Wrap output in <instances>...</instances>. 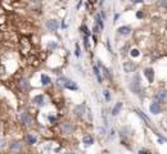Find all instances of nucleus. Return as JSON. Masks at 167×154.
Here are the masks:
<instances>
[{"mask_svg":"<svg viewBox=\"0 0 167 154\" xmlns=\"http://www.w3.org/2000/svg\"><path fill=\"white\" fill-rule=\"evenodd\" d=\"M19 121H21V123H23L25 126H30L32 123V117L30 113H27V112H21Z\"/></svg>","mask_w":167,"mask_h":154,"instance_id":"2","label":"nucleus"},{"mask_svg":"<svg viewBox=\"0 0 167 154\" xmlns=\"http://www.w3.org/2000/svg\"><path fill=\"white\" fill-rule=\"evenodd\" d=\"M73 113H75V116H77V117H82V116L86 113V105L85 104H77L73 108Z\"/></svg>","mask_w":167,"mask_h":154,"instance_id":"8","label":"nucleus"},{"mask_svg":"<svg viewBox=\"0 0 167 154\" xmlns=\"http://www.w3.org/2000/svg\"><path fill=\"white\" fill-rule=\"evenodd\" d=\"M57 82H58V85L63 86L64 89H67V90L76 91L77 89H79V85H77L76 82L72 81V80H70V78H67V77H64V76L58 77V78H57Z\"/></svg>","mask_w":167,"mask_h":154,"instance_id":"1","label":"nucleus"},{"mask_svg":"<svg viewBox=\"0 0 167 154\" xmlns=\"http://www.w3.org/2000/svg\"><path fill=\"white\" fill-rule=\"evenodd\" d=\"M80 54H81V53H80V46H79V44H76V48H75V55H76V57H80Z\"/></svg>","mask_w":167,"mask_h":154,"instance_id":"28","label":"nucleus"},{"mask_svg":"<svg viewBox=\"0 0 167 154\" xmlns=\"http://www.w3.org/2000/svg\"><path fill=\"white\" fill-rule=\"evenodd\" d=\"M32 102H34V104H36L37 107H43L44 104H45V96H44L43 94L35 95L34 99H32Z\"/></svg>","mask_w":167,"mask_h":154,"instance_id":"11","label":"nucleus"},{"mask_svg":"<svg viewBox=\"0 0 167 154\" xmlns=\"http://www.w3.org/2000/svg\"><path fill=\"white\" fill-rule=\"evenodd\" d=\"M55 121H57V117H54V116H49V122L54 123Z\"/></svg>","mask_w":167,"mask_h":154,"instance_id":"32","label":"nucleus"},{"mask_svg":"<svg viewBox=\"0 0 167 154\" xmlns=\"http://www.w3.org/2000/svg\"><path fill=\"white\" fill-rule=\"evenodd\" d=\"M117 34L121 35V36H129L131 34V27L127 25H124V26H120L117 28Z\"/></svg>","mask_w":167,"mask_h":154,"instance_id":"10","label":"nucleus"},{"mask_svg":"<svg viewBox=\"0 0 167 154\" xmlns=\"http://www.w3.org/2000/svg\"><path fill=\"white\" fill-rule=\"evenodd\" d=\"M122 67H124V72H126V73H131V72H134V71L136 69V64L134 63L132 60H126V62H124Z\"/></svg>","mask_w":167,"mask_h":154,"instance_id":"5","label":"nucleus"},{"mask_svg":"<svg viewBox=\"0 0 167 154\" xmlns=\"http://www.w3.org/2000/svg\"><path fill=\"white\" fill-rule=\"evenodd\" d=\"M18 86H19V89H21L22 91H27L28 89H30V82H28V80H27V78L21 80V81L18 82Z\"/></svg>","mask_w":167,"mask_h":154,"instance_id":"15","label":"nucleus"},{"mask_svg":"<svg viewBox=\"0 0 167 154\" xmlns=\"http://www.w3.org/2000/svg\"><path fill=\"white\" fill-rule=\"evenodd\" d=\"M130 57H131V58H138V57H140V50L136 49V48L131 49V50H130Z\"/></svg>","mask_w":167,"mask_h":154,"instance_id":"21","label":"nucleus"},{"mask_svg":"<svg viewBox=\"0 0 167 154\" xmlns=\"http://www.w3.org/2000/svg\"><path fill=\"white\" fill-rule=\"evenodd\" d=\"M103 96H104V99H106L107 102H109V100H111V93H109V90L104 89V90H103Z\"/></svg>","mask_w":167,"mask_h":154,"instance_id":"23","label":"nucleus"},{"mask_svg":"<svg viewBox=\"0 0 167 154\" xmlns=\"http://www.w3.org/2000/svg\"><path fill=\"white\" fill-rule=\"evenodd\" d=\"M118 19H120V13H116L115 17H113V23H116Z\"/></svg>","mask_w":167,"mask_h":154,"instance_id":"31","label":"nucleus"},{"mask_svg":"<svg viewBox=\"0 0 167 154\" xmlns=\"http://www.w3.org/2000/svg\"><path fill=\"white\" fill-rule=\"evenodd\" d=\"M149 111H150L152 114H159L162 112V107H161V103H158L154 100L153 103H150L149 105Z\"/></svg>","mask_w":167,"mask_h":154,"instance_id":"7","label":"nucleus"},{"mask_svg":"<svg viewBox=\"0 0 167 154\" xmlns=\"http://www.w3.org/2000/svg\"><path fill=\"white\" fill-rule=\"evenodd\" d=\"M139 154H150V153H148V152H144V150H141Z\"/></svg>","mask_w":167,"mask_h":154,"instance_id":"33","label":"nucleus"},{"mask_svg":"<svg viewBox=\"0 0 167 154\" xmlns=\"http://www.w3.org/2000/svg\"><path fill=\"white\" fill-rule=\"evenodd\" d=\"M136 113H138L139 116H140V117H141L143 118V120H144L145 121V122H147L148 123V125H149V123H150V120H149V118L147 117V116H145L144 113H143V112L141 111H140V109H136Z\"/></svg>","mask_w":167,"mask_h":154,"instance_id":"22","label":"nucleus"},{"mask_svg":"<svg viewBox=\"0 0 167 154\" xmlns=\"http://www.w3.org/2000/svg\"><path fill=\"white\" fill-rule=\"evenodd\" d=\"M157 5H158V7H161V8H166L167 7V0H158Z\"/></svg>","mask_w":167,"mask_h":154,"instance_id":"24","label":"nucleus"},{"mask_svg":"<svg viewBox=\"0 0 167 154\" xmlns=\"http://www.w3.org/2000/svg\"><path fill=\"white\" fill-rule=\"evenodd\" d=\"M5 145H7V141H5L4 139H0V149L5 148Z\"/></svg>","mask_w":167,"mask_h":154,"instance_id":"29","label":"nucleus"},{"mask_svg":"<svg viewBox=\"0 0 167 154\" xmlns=\"http://www.w3.org/2000/svg\"><path fill=\"white\" fill-rule=\"evenodd\" d=\"M45 26H46V28L49 30V31L55 32V31H58V28H59V22L57 19H48Z\"/></svg>","mask_w":167,"mask_h":154,"instance_id":"4","label":"nucleus"},{"mask_svg":"<svg viewBox=\"0 0 167 154\" xmlns=\"http://www.w3.org/2000/svg\"><path fill=\"white\" fill-rule=\"evenodd\" d=\"M94 19H95V23H97V25L100 27V30H104V19L102 18V16H100L99 12H98V13H95Z\"/></svg>","mask_w":167,"mask_h":154,"instance_id":"13","label":"nucleus"},{"mask_svg":"<svg viewBox=\"0 0 167 154\" xmlns=\"http://www.w3.org/2000/svg\"><path fill=\"white\" fill-rule=\"evenodd\" d=\"M153 98L158 103H166L167 102V91L166 90H158L153 95Z\"/></svg>","mask_w":167,"mask_h":154,"instance_id":"3","label":"nucleus"},{"mask_svg":"<svg viewBox=\"0 0 167 154\" xmlns=\"http://www.w3.org/2000/svg\"><path fill=\"white\" fill-rule=\"evenodd\" d=\"M93 71H94L95 77L98 78V82H99V84H103V77H102V72H100V67L99 66H94Z\"/></svg>","mask_w":167,"mask_h":154,"instance_id":"14","label":"nucleus"},{"mask_svg":"<svg viewBox=\"0 0 167 154\" xmlns=\"http://www.w3.org/2000/svg\"><path fill=\"white\" fill-rule=\"evenodd\" d=\"M80 30H81V32L84 34V36H88V37H90L91 36V32H90V30L88 28V26L84 23V25H81V27H80Z\"/></svg>","mask_w":167,"mask_h":154,"instance_id":"19","label":"nucleus"},{"mask_svg":"<svg viewBox=\"0 0 167 154\" xmlns=\"http://www.w3.org/2000/svg\"><path fill=\"white\" fill-rule=\"evenodd\" d=\"M26 140H27V143H28V144L34 145V144H36L37 139H36V136H35L34 134H28L27 136H26Z\"/></svg>","mask_w":167,"mask_h":154,"instance_id":"20","label":"nucleus"},{"mask_svg":"<svg viewBox=\"0 0 167 154\" xmlns=\"http://www.w3.org/2000/svg\"><path fill=\"white\" fill-rule=\"evenodd\" d=\"M135 16H136V18H138V19H141L143 17H144V13H143V10H136Z\"/></svg>","mask_w":167,"mask_h":154,"instance_id":"27","label":"nucleus"},{"mask_svg":"<svg viewBox=\"0 0 167 154\" xmlns=\"http://www.w3.org/2000/svg\"><path fill=\"white\" fill-rule=\"evenodd\" d=\"M61 131H62V134H66V135L72 134V131H73V125H72L71 122H63V123H61Z\"/></svg>","mask_w":167,"mask_h":154,"instance_id":"6","label":"nucleus"},{"mask_svg":"<svg viewBox=\"0 0 167 154\" xmlns=\"http://www.w3.org/2000/svg\"><path fill=\"white\" fill-rule=\"evenodd\" d=\"M40 80H41V85H43V86H48V85L52 84V78L48 75H45V73H41Z\"/></svg>","mask_w":167,"mask_h":154,"instance_id":"16","label":"nucleus"},{"mask_svg":"<svg viewBox=\"0 0 167 154\" xmlns=\"http://www.w3.org/2000/svg\"><path fill=\"white\" fill-rule=\"evenodd\" d=\"M122 107H124V104H122V102H117L115 104V107L112 108V116L113 117H116V116H118L120 114V112H121V109H122Z\"/></svg>","mask_w":167,"mask_h":154,"instance_id":"12","label":"nucleus"},{"mask_svg":"<svg viewBox=\"0 0 167 154\" xmlns=\"http://www.w3.org/2000/svg\"><path fill=\"white\" fill-rule=\"evenodd\" d=\"M100 31H102V30H100V27L97 25V23H95V25H94V27H93V34H94V35L100 34Z\"/></svg>","mask_w":167,"mask_h":154,"instance_id":"25","label":"nucleus"},{"mask_svg":"<svg viewBox=\"0 0 167 154\" xmlns=\"http://www.w3.org/2000/svg\"><path fill=\"white\" fill-rule=\"evenodd\" d=\"M10 150L13 153H19L21 150H22V144H21L19 141H16V143H13L10 145Z\"/></svg>","mask_w":167,"mask_h":154,"instance_id":"17","label":"nucleus"},{"mask_svg":"<svg viewBox=\"0 0 167 154\" xmlns=\"http://www.w3.org/2000/svg\"><path fill=\"white\" fill-rule=\"evenodd\" d=\"M91 5H93V4H91L89 0H86V1H85V9L88 10V12H90L91 10Z\"/></svg>","mask_w":167,"mask_h":154,"instance_id":"26","label":"nucleus"},{"mask_svg":"<svg viewBox=\"0 0 167 154\" xmlns=\"http://www.w3.org/2000/svg\"><path fill=\"white\" fill-rule=\"evenodd\" d=\"M82 141H84V144L88 145V146H90V145H93V144H94V139H93V136H91V135H86V136H84Z\"/></svg>","mask_w":167,"mask_h":154,"instance_id":"18","label":"nucleus"},{"mask_svg":"<svg viewBox=\"0 0 167 154\" xmlns=\"http://www.w3.org/2000/svg\"><path fill=\"white\" fill-rule=\"evenodd\" d=\"M144 76H145V78L148 80L149 84H153V81H154V71H153V68H150V67L144 68Z\"/></svg>","mask_w":167,"mask_h":154,"instance_id":"9","label":"nucleus"},{"mask_svg":"<svg viewBox=\"0 0 167 154\" xmlns=\"http://www.w3.org/2000/svg\"><path fill=\"white\" fill-rule=\"evenodd\" d=\"M131 4H143L144 3V0H130Z\"/></svg>","mask_w":167,"mask_h":154,"instance_id":"30","label":"nucleus"}]
</instances>
